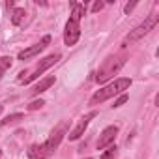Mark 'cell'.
I'll use <instances>...</instances> for the list:
<instances>
[{"mask_svg":"<svg viewBox=\"0 0 159 159\" xmlns=\"http://www.w3.org/2000/svg\"><path fill=\"white\" fill-rule=\"evenodd\" d=\"M71 6H73V11H71L67 23H66V30H64V43L67 47H73L79 41V38H81V19L86 11L84 4L73 2Z\"/></svg>","mask_w":159,"mask_h":159,"instance_id":"cell-1","label":"cell"},{"mask_svg":"<svg viewBox=\"0 0 159 159\" xmlns=\"http://www.w3.org/2000/svg\"><path fill=\"white\" fill-rule=\"evenodd\" d=\"M124 66H125V56H122V54H111V56H107L103 60V64L99 66L98 73H96V81L99 84L107 83L109 79H112Z\"/></svg>","mask_w":159,"mask_h":159,"instance_id":"cell-3","label":"cell"},{"mask_svg":"<svg viewBox=\"0 0 159 159\" xmlns=\"http://www.w3.org/2000/svg\"><path fill=\"white\" fill-rule=\"evenodd\" d=\"M54 83H56V79H54V77H45V79H41V81L30 90V96H39V94H43V92L49 90Z\"/></svg>","mask_w":159,"mask_h":159,"instance_id":"cell-11","label":"cell"},{"mask_svg":"<svg viewBox=\"0 0 159 159\" xmlns=\"http://www.w3.org/2000/svg\"><path fill=\"white\" fill-rule=\"evenodd\" d=\"M127 99H129V96H127V94H120V96H118V99L114 101V105H112V107H114V109H118V107H122Z\"/></svg>","mask_w":159,"mask_h":159,"instance_id":"cell-16","label":"cell"},{"mask_svg":"<svg viewBox=\"0 0 159 159\" xmlns=\"http://www.w3.org/2000/svg\"><path fill=\"white\" fill-rule=\"evenodd\" d=\"M2 109H4V107H2V105H0V112H2Z\"/></svg>","mask_w":159,"mask_h":159,"instance_id":"cell-20","label":"cell"},{"mask_svg":"<svg viewBox=\"0 0 159 159\" xmlns=\"http://www.w3.org/2000/svg\"><path fill=\"white\" fill-rule=\"evenodd\" d=\"M96 116H98V112H96V111H92V112L84 114L81 120L77 122V125L73 127V131L67 135V137H69V140H79V139H81V137L84 135V131H86V127H88L90 120H92V118H96Z\"/></svg>","mask_w":159,"mask_h":159,"instance_id":"cell-7","label":"cell"},{"mask_svg":"<svg viewBox=\"0 0 159 159\" xmlns=\"http://www.w3.org/2000/svg\"><path fill=\"white\" fill-rule=\"evenodd\" d=\"M116 135H118V125H109V127H105V129L101 131L99 139H98V144H96L98 150H105V148L112 146Z\"/></svg>","mask_w":159,"mask_h":159,"instance_id":"cell-8","label":"cell"},{"mask_svg":"<svg viewBox=\"0 0 159 159\" xmlns=\"http://www.w3.org/2000/svg\"><path fill=\"white\" fill-rule=\"evenodd\" d=\"M11 64H13V58H10V56H2V58H0V79H2V75L6 73V69L11 67Z\"/></svg>","mask_w":159,"mask_h":159,"instance_id":"cell-14","label":"cell"},{"mask_svg":"<svg viewBox=\"0 0 159 159\" xmlns=\"http://www.w3.org/2000/svg\"><path fill=\"white\" fill-rule=\"evenodd\" d=\"M67 127H69V124H67L66 120H62V122H60V124H58V125L51 131L49 139L43 142L51 153H54V152H56V148L60 146V142H62V140H64V137L67 135Z\"/></svg>","mask_w":159,"mask_h":159,"instance_id":"cell-6","label":"cell"},{"mask_svg":"<svg viewBox=\"0 0 159 159\" xmlns=\"http://www.w3.org/2000/svg\"><path fill=\"white\" fill-rule=\"evenodd\" d=\"M28 157L30 159H49L52 153L47 150V146L45 144H32L30 148H28Z\"/></svg>","mask_w":159,"mask_h":159,"instance_id":"cell-10","label":"cell"},{"mask_svg":"<svg viewBox=\"0 0 159 159\" xmlns=\"http://www.w3.org/2000/svg\"><path fill=\"white\" fill-rule=\"evenodd\" d=\"M23 118H25V114H23V112H15V114H10V116H6L4 120H0V127H4V125H10V124H15V122L23 120Z\"/></svg>","mask_w":159,"mask_h":159,"instance_id":"cell-13","label":"cell"},{"mask_svg":"<svg viewBox=\"0 0 159 159\" xmlns=\"http://www.w3.org/2000/svg\"><path fill=\"white\" fill-rule=\"evenodd\" d=\"M129 86H131V79H127V77L116 79L114 83H111V84L99 88V90L90 98V105H99V103H103V101H107V99H111V98H114V96L125 94V90H129Z\"/></svg>","mask_w":159,"mask_h":159,"instance_id":"cell-2","label":"cell"},{"mask_svg":"<svg viewBox=\"0 0 159 159\" xmlns=\"http://www.w3.org/2000/svg\"><path fill=\"white\" fill-rule=\"evenodd\" d=\"M25 15H26V11H25L23 8H15V10H13V13H11V23H13L15 26L23 25V21H25Z\"/></svg>","mask_w":159,"mask_h":159,"instance_id":"cell-12","label":"cell"},{"mask_svg":"<svg viewBox=\"0 0 159 159\" xmlns=\"http://www.w3.org/2000/svg\"><path fill=\"white\" fill-rule=\"evenodd\" d=\"M159 23V15H150L144 23H140L137 28H133L125 38H124V43H122V47H127V45H131V43H137L140 38H144L146 34H150L153 28H155V25Z\"/></svg>","mask_w":159,"mask_h":159,"instance_id":"cell-5","label":"cell"},{"mask_svg":"<svg viewBox=\"0 0 159 159\" xmlns=\"http://www.w3.org/2000/svg\"><path fill=\"white\" fill-rule=\"evenodd\" d=\"M49 43H51V36H45V38H43L38 45H32V47H28V49L21 51V52H19V60H23V62H25V60L34 58V56H36V54H39V52H41V51H43Z\"/></svg>","mask_w":159,"mask_h":159,"instance_id":"cell-9","label":"cell"},{"mask_svg":"<svg viewBox=\"0 0 159 159\" xmlns=\"http://www.w3.org/2000/svg\"><path fill=\"white\" fill-rule=\"evenodd\" d=\"M0 155H2V152H0Z\"/></svg>","mask_w":159,"mask_h":159,"instance_id":"cell-21","label":"cell"},{"mask_svg":"<svg viewBox=\"0 0 159 159\" xmlns=\"http://www.w3.org/2000/svg\"><path fill=\"white\" fill-rule=\"evenodd\" d=\"M116 155H118V148L116 146H109V150L101 153V159H114Z\"/></svg>","mask_w":159,"mask_h":159,"instance_id":"cell-15","label":"cell"},{"mask_svg":"<svg viewBox=\"0 0 159 159\" xmlns=\"http://www.w3.org/2000/svg\"><path fill=\"white\" fill-rule=\"evenodd\" d=\"M43 105H45V101H43V99H36V101H32L26 109H28V111H38V109H41Z\"/></svg>","mask_w":159,"mask_h":159,"instance_id":"cell-17","label":"cell"},{"mask_svg":"<svg viewBox=\"0 0 159 159\" xmlns=\"http://www.w3.org/2000/svg\"><path fill=\"white\" fill-rule=\"evenodd\" d=\"M103 6H105V2H94L92 11H94V13H98V11H101V10H103Z\"/></svg>","mask_w":159,"mask_h":159,"instance_id":"cell-18","label":"cell"},{"mask_svg":"<svg viewBox=\"0 0 159 159\" xmlns=\"http://www.w3.org/2000/svg\"><path fill=\"white\" fill-rule=\"evenodd\" d=\"M58 60H60V54H58V52L45 56L43 60H39V62H38V66H36L34 69L21 71V73H19V81H21L23 84H30V83H34V81H36V79H38L43 71H47V69H49L51 66H54Z\"/></svg>","mask_w":159,"mask_h":159,"instance_id":"cell-4","label":"cell"},{"mask_svg":"<svg viewBox=\"0 0 159 159\" xmlns=\"http://www.w3.org/2000/svg\"><path fill=\"white\" fill-rule=\"evenodd\" d=\"M135 6H137V2H129V4H125V8H124V11H125V13H131V11L135 10Z\"/></svg>","mask_w":159,"mask_h":159,"instance_id":"cell-19","label":"cell"}]
</instances>
